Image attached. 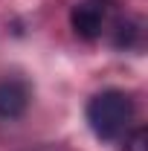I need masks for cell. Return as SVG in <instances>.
<instances>
[{
  "label": "cell",
  "instance_id": "cell-1",
  "mask_svg": "<svg viewBox=\"0 0 148 151\" xmlns=\"http://www.w3.org/2000/svg\"><path fill=\"white\" fill-rule=\"evenodd\" d=\"M87 122L99 139H122L134 122V99L122 90H102L87 105Z\"/></svg>",
  "mask_w": 148,
  "mask_h": 151
},
{
  "label": "cell",
  "instance_id": "cell-2",
  "mask_svg": "<svg viewBox=\"0 0 148 151\" xmlns=\"http://www.w3.org/2000/svg\"><path fill=\"white\" fill-rule=\"evenodd\" d=\"M70 23H73L75 35L84 38V41H96L105 29V6L102 3H93V0H84L73 6L70 12Z\"/></svg>",
  "mask_w": 148,
  "mask_h": 151
},
{
  "label": "cell",
  "instance_id": "cell-3",
  "mask_svg": "<svg viewBox=\"0 0 148 151\" xmlns=\"http://www.w3.org/2000/svg\"><path fill=\"white\" fill-rule=\"evenodd\" d=\"M29 108V87L18 78H3L0 81V116L15 119Z\"/></svg>",
  "mask_w": 148,
  "mask_h": 151
},
{
  "label": "cell",
  "instance_id": "cell-4",
  "mask_svg": "<svg viewBox=\"0 0 148 151\" xmlns=\"http://www.w3.org/2000/svg\"><path fill=\"white\" fill-rule=\"evenodd\" d=\"M145 142H148V131L145 128H137V131L125 139V151H148Z\"/></svg>",
  "mask_w": 148,
  "mask_h": 151
}]
</instances>
